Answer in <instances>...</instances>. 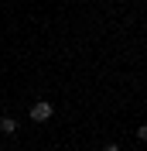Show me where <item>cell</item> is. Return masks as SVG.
<instances>
[{"mask_svg": "<svg viewBox=\"0 0 147 151\" xmlns=\"http://www.w3.org/2000/svg\"><path fill=\"white\" fill-rule=\"evenodd\" d=\"M28 117H31L34 124H48L51 117H55V106L48 103V100H38V103H34V106L28 110Z\"/></svg>", "mask_w": 147, "mask_h": 151, "instance_id": "obj_1", "label": "cell"}, {"mask_svg": "<svg viewBox=\"0 0 147 151\" xmlns=\"http://www.w3.org/2000/svg\"><path fill=\"white\" fill-rule=\"evenodd\" d=\"M103 151H120V144H103Z\"/></svg>", "mask_w": 147, "mask_h": 151, "instance_id": "obj_4", "label": "cell"}, {"mask_svg": "<svg viewBox=\"0 0 147 151\" xmlns=\"http://www.w3.org/2000/svg\"><path fill=\"white\" fill-rule=\"evenodd\" d=\"M137 137H140V141H147V124H140V127H137Z\"/></svg>", "mask_w": 147, "mask_h": 151, "instance_id": "obj_3", "label": "cell"}, {"mask_svg": "<svg viewBox=\"0 0 147 151\" xmlns=\"http://www.w3.org/2000/svg\"><path fill=\"white\" fill-rule=\"evenodd\" d=\"M0 131L4 134H17V120L14 117H0Z\"/></svg>", "mask_w": 147, "mask_h": 151, "instance_id": "obj_2", "label": "cell"}]
</instances>
